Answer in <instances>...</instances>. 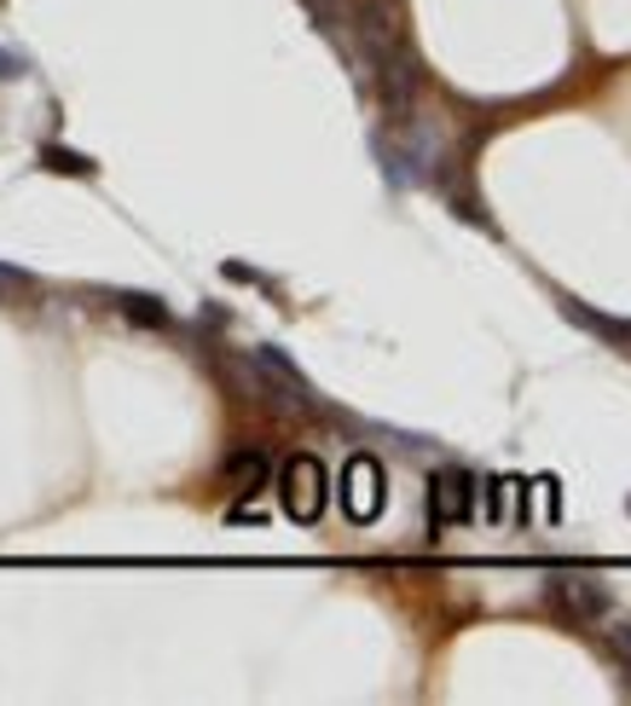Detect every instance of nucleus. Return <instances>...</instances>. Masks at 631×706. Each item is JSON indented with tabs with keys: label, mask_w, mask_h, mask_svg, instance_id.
<instances>
[{
	"label": "nucleus",
	"mask_w": 631,
	"mask_h": 706,
	"mask_svg": "<svg viewBox=\"0 0 631 706\" xmlns=\"http://www.w3.org/2000/svg\"><path fill=\"white\" fill-rule=\"evenodd\" d=\"M324 510V464L319 458H290L285 464V516L290 521H319Z\"/></svg>",
	"instance_id": "f257e3e1"
},
{
	"label": "nucleus",
	"mask_w": 631,
	"mask_h": 706,
	"mask_svg": "<svg viewBox=\"0 0 631 706\" xmlns=\"http://www.w3.org/2000/svg\"><path fill=\"white\" fill-rule=\"evenodd\" d=\"M342 510L353 521H371L383 510V469H376V458H365V451L342 469Z\"/></svg>",
	"instance_id": "f03ea898"
},
{
	"label": "nucleus",
	"mask_w": 631,
	"mask_h": 706,
	"mask_svg": "<svg viewBox=\"0 0 631 706\" xmlns=\"http://www.w3.org/2000/svg\"><path fill=\"white\" fill-rule=\"evenodd\" d=\"M249 365H256V371L267 376V388L279 394V406H296V412H308V406H313V388L301 383L296 365L285 360L279 347H256V353H249Z\"/></svg>",
	"instance_id": "7ed1b4c3"
},
{
	"label": "nucleus",
	"mask_w": 631,
	"mask_h": 706,
	"mask_svg": "<svg viewBox=\"0 0 631 706\" xmlns=\"http://www.w3.org/2000/svg\"><path fill=\"white\" fill-rule=\"evenodd\" d=\"M428 510H435V527L469 521L475 516V481H469L464 469H441L435 487H428Z\"/></svg>",
	"instance_id": "20e7f679"
},
{
	"label": "nucleus",
	"mask_w": 631,
	"mask_h": 706,
	"mask_svg": "<svg viewBox=\"0 0 631 706\" xmlns=\"http://www.w3.org/2000/svg\"><path fill=\"white\" fill-rule=\"evenodd\" d=\"M550 596H557L573 620H602L609 614V591H602L597 579H550Z\"/></svg>",
	"instance_id": "39448f33"
},
{
	"label": "nucleus",
	"mask_w": 631,
	"mask_h": 706,
	"mask_svg": "<svg viewBox=\"0 0 631 706\" xmlns=\"http://www.w3.org/2000/svg\"><path fill=\"white\" fill-rule=\"evenodd\" d=\"M267 475H272V464H267V451H261V446H244V451H232V458H226V481L238 487V498L261 492V487H267Z\"/></svg>",
	"instance_id": "423d86ee"
},
{
	"label": "nucleus",
	"mask_w": 631,
	"mask_h": 706,
	"mask_svg": "<svg viewBox=\"0 0 631 706\" xmlns=\"http://www.w3.org/2000/svg\"><path fill=\"white\" fill-rule=\"evenodd\" d=\"M122 313L139 319V324H168V308H163V301H151V295H122Z\"/></svg>",
	"instance_id": "0eeeda50"
},
{
	"label": "nucleus",
	"mask_w": 631,
	"mask_h": 706,
	"mask_svg": "<svg viewBox=\"0 0 631 706\" xmlns=\"http://www.w3.org/2000/svg\"><path fill=\"white\" fill-rule=\"evenodd\" d=\"M41 163L53 168V174H93L87 157H75V150H59V145H46V150H41Z\"/></svg>",
	"instance_id": "6e6552de"
},
{
	"label": "nucleus",
	"mask_w": 631,
	"mask_h": 706,
	"mask_svg": "<svg viewBox=\"0 0 631 706\" xmlns=\"http://www.w3.org/2000/svg\"><path fill=\"white\" fill-rule=\"evenodd\" d=\"M614 654H620V666H631V625H620V632H614Z\"/></svg>",
	"instance_id": "1a4fd4ad"
},
{
	"label": "nucleus",
	"mask_w": 631,
	"mask_h": 706,
	"mask_svg": "<svg viewBox=\"0 0 631 706\" xmlns=\"http://www.w3.org/2000/svg\"><path fill=\"white\" fill-rule=\"evenodd\" d=\"M12 70H18V59H12V53H0V82H7Z\"/></svg>",
	"instance_id": "9d476101"
}]
</instances>
